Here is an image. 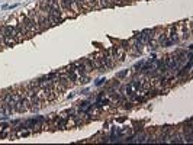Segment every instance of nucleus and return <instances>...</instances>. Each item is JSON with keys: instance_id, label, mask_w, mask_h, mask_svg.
Segmentation results:
<instances>
[{"instance_id": "1", "label": "nucleus", "mask_w": 193, "mask_h": 145, "mask_svg": "<svg viewBox=\"0 0 193 145\" xmlns=\"http://www.w3.org/2000/svg\"><path fill=\"white\" fill-rule=\"evenodd\" d=\"M16 18H18V20H19L20 25L26 29L28 36H32V35H35V33L41 32L39 26H38L36 23H33L32 20H31V18H29L26 13H18V15H16Z\"/></svg>"}, {"instance_id": "2", "label": "nucleus", "mask_w": 193, "mask_h": 145, "mask_svg": "<svg viewBox=\"0 0 193 145\" xmlns=\"http://www.w3.org/2000/svg\"><path fill=\"white\" fill-rule=\"evenodd\" d=\"M61 10H63V19L67 18H74V15L80 13L79 7L76 5L74 0H60Z\"/></svg>"}, {"instance_id": "3", "label": "nucleus", "mask_w": 193, "mask_h": 145, "mask_svg": "<svg viewBox=\"0 0 193 145\" xmlns=\"http://www.w3.org/2000/svg\"><path fill=\"white\" fill-rule=\"evenodd\" d=\"M6 23H9V25H10V26H12L15 31L18 32V35H19V38L22 41H23V38H29V36H28L26 29H25V28H23L19 23V20H18V18H16V16H10V18L6 20Z\"/></svg>"}, {"instance_id": "4", "label": "nucleus", "mask_w": 193, "mask_h": 145, "mask_svg": "<svg viewBox=\"0 0 193 145\" xmlns=\"http://www.w3.org/2000/svg\"><path fill=\"white\" fill-rule=\"evenodd\" d=\"M36 13H38V20H39V28L41 32L45 31V29H49L51 28V22L48 19V12L47 10H42L39 7H36Z\"/></svg>"}, {"instance_id": "5", "label": "nucleus", "mask_w": 193, "mask_h": 145, "mask_svg": "<svg viewBox=\"0 0 193 145\" xmlns=\"http://www.w3.org/2000/svg\"><path fill=\"white\" fill-rule=\"evenodd\" d=\"M99 58L102 61V64L106 67V68H113V67L116 66V62H115V59L113 57L110 55L109 52V49H105V51H100L99 52Z\"/></svg>"}, {"instance_id": "6", "label": "nucleus", "mask_w": 193, "mask_h": 145, "mask_svg": "<svg viewBox=\"0 0 193 145\" xmlns=\"http://www.w3.org/2000/svg\"><path fill=\"white\" fill-rule=\"evenodd\" d=\"M109 52H110V55L113 57V59H115V62L118 64V62H122L124 59H125V49L122 48V46L118 44V45L112 46L110 49H109Z\"/></svg>"}, {"instance_id": "7", "label": "nucleus", "mask_w": 193, "mask_h": 145, "mask_svg": "<svg viewBox=\"0 0 193 145\" xmlns=\"http://www.w3.org/2000/svg\"><path fill=\"white\" fill-rule=\"evenodd\" d=\"M87 58H89V61H90V64H92V67H93V70H97V71H100V72H103V71H106V70H107L106 67L102 64V61H100L99 52L92 54V55H89Z\"/></svg>"}, {"instance_id": "8", "label": "nucleus", "mask_w": 193, "mask_h": 145, "mask_svg": "<svg viewBox=\"0 0 193 145\" xmlns=\"http://www.w3.org/2000/svg\"><path fill=\"white\" fill-rule=\"evenodd\" d=\"M29 110V102H28L26 96L23 94V97L22 99L18 100V103H16V112L19 113H25Z\"/></svg>"}, {"instance_id": "9", "label": "nucleus", "mask_w": 193, "mask_h": 145, "mask_svg": "<svg viewBox=\"0 0 193 145\" xmlns=\"http://www.w3.org/2000/svg\"><path fill=\"white\" fill-rule=\"evenodd\" d=\"M3 28H5V31H6V32L9 33V35H10L12 38H13L16 44H19V42H22V39L19 38V35H18V32H16V31H15V29H13L12 26H10L9 23H6V22H5V23H3Z\"/></svg>"}, {"instance_id": "10", "label": "nucleus", "mask_w": 193, "mask_h": 145, "mask_svg": "<svg viewBox=\"0 0 193 145\" xmlns=\"http://www.w3.org/2000/svg\"><path fill=\"white\" fill-rule=\"evenodd\" d=\"M81 64H83V67H84V71H86V74H90V72L93 71V67H92V64H90V61H89V58H81Z\"/></svg>"}, {"instance_id": "11", "label": "nucleus", "mask_w": 193, "mask_h": 145, "mask_svg": "<svg viewBox=\"0 0 193 145\" xmlns=\"http://www.w3.org/2000/svg\"><path fill=\"white\" fill-rule=\"evenodd\" d=\"M74 2H76V5H77V7H79L80 12L89 10V7H87V5H86V0H74Z\"/></svg>"}, {"instance_id": "12", "label": "nucleus", "mask_w": 193, "mask_h": 145, "mask_svg": "<svg viewBox=\"0 0 193 145\" xmlns=\"http://www.w3.org/2000/svg\"><path fill=\"white\" fill-rule=\"evenodd\" d=\"M119 45L125 49V52H129L131 54V42L129 41H127V39H120L119 41Z\"/></svg>"}, {"instance_id": "13", "label": "nucleus", "mask_w": 193, "mask_h": 145, "mask_svg": "<svg viewBox=\"0 0 193 145\" xmlns=\"http://www.w3.org/2000/svg\"><path fill=\"white\" fill-rule=\"evenodd\" d=\"M86 5L89 7V10L90 9H97V2L96 0H86Z\"/></svg>"}, {"instance_id": "14", "label": "nucleus", "mask_w": 193, "mask_h": 145, "mask_svg": "<svg viewBox=\"0 0 193 145\" xmlns=\"http://www.w3.org/2000/svg\"><path fill=\"white\" fill-rule=\"evenodd\" d=\"M58 118H61V119H68V118H70V115H68V112L66 110V112H61L60 115H58Z\"/></svg>"}, {"instance_id": "15", "label": "nucleus", "mask_w": 193, "mask_h": 145, "mask_svg": "<svg viewBox=\"0 0 193 145\" xmlns=\"http://www.w3.org/2000/svg\"><path fill=\"white\" fill-rule=\"evenodd\" d=\"M144 66V61H140V62H138V64H135V67H134V70H135V71H140L141 70V67Z\"/></svg>"}, {"instance_id": "16", "label": "nucleus", "mask_w": 193, "mask_h": 145, "mask_svg": "<svg viewBox=\"0 0 193 145\" xmlns=\"http://www.w3.org/2000/svg\"><path fill=\"white\" fill-rule=\"evenodd\" d=\"M105 81H106V80H105V79H99V80H97V81H96V86H102V84H103Z\"/></svg>"}, {"instance_id": "17", "label": "nucleus", "mask_w": 193, "mask_h": 145, "mask_svg": "<svg viewBox=\"0 0 193 145\" xmlns=\"http://www.w3.org/2000/svg\"><path fill=\"white\" fill-rule=\"evenodd\" d=\"M127 74H128V71H122V72H119V74H118V77H119V79H122V77H125Z\"/></svg>"}]
</instances>
